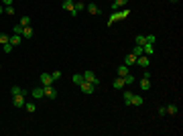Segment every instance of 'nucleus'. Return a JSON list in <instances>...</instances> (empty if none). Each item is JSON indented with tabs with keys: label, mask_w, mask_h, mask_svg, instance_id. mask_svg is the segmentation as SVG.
<instances>
[{
	"label": "nucleus",
	"mask_w": 183,
	"mask_h": 136,
	"mask_svg": "<svg viewBox=\"0 0 183 136\" xmlns=\"http://www.w3.org/2000/svg\"><path fill=\"white\" fill-rule=\"evenodd\" d=\"M128 14H130L128 8H124V10H120V12H118V10H114V12H112V16L108 18V27H110V25H114L116 21H122V18H126Z\"/></svg>",
	"instance_id": "nucleus-1"
},
{
	"label": "nucleus",
	"mask_w": 183,
	"mask_h": 136,
	"mask_svg": "<svg viewBox=\"0 0 183 136\" xmlns=\"http://www.w3.org/2000/svg\"><path fill=\"white\" fill-rule=\"evenodd\" d=\"M25 102H27V95H22V94L12 95V106L14 108H25Z\"/></svg>",
	"instance_id": "nucleus-2"
},
{
	"label": "nucleus",
	"mask_w": 183,
	"mask_h": 136,
	"mask_svg": "<svg viewBox=\"0 0 183 136\" xmlns=\"http://www.w3.org/2000/svg\"><path fill=\"white\" fill-rule=\"evenodd\" d=\"M81 75H83V81H90V83H94L96 88H98V83H100V81H98V77H96L94 71H83Z\"/></svg>",
	"instance_id": "nucleus-3"
},
{
	"label": "nucleus",
	"mask_w": 183,
	"mask_h": 136,
	"mask_svg": "<svg viewBox=\"0 0 183 136\" xmlns=\"http://www.w3.org/2000/svg\"><path fill=\"white\" fill-rule=\"evenodd\" d=\"M43 94H45V98H49V100H55V98H57V89H55L53 85H43Z\"/></svg>",
	"instance_id": "nucleus-4"
},
{
	"label": "nucleus",
	"mask_w": 183,
	"mask_h": 136,
	"mask_svg": "<svg viewBox=\"0 0 183 136\" xmlns=\"http://www.w3.org/2000/svg\"><path fill=\"white\" fill-rule=\"evenodd\" d=\"M39 81L41 85H53V77H51V73H41Z\"/></svg>",
	"instance_id": "nucleus-5"
},
{
	"label": "nucleus",
	"mask_w": 183,
	"mask_h": 136,
	"mask_svg": "<svg viewBox=\"0 0 183 136\" xmlns=\"http://www.w3.org/2000/svg\"><path fill=\"white\" fill-rule=\"evenodd\" d=\"M80 88H81L83 94H94V91H96V85H94V83H90V81H83Z\"/></svg>",
	"instance_id": "nucleus-6"
},
{
	"label": "nucleus",
	"mask_w": 183,
	"mask_h": 136,
	"mask_svg": "<svg viewBox=\"0 0 183 136\" xmlns=\"http://www.w3.org/2000/svg\"><path fill=\"white\" fill-rule=\"evenodd\" d=\"M83 8H86V4H83L81 0H73V12H71V14H73V16H77Z\"/></svg>",
	"instance_id": "nucleus-7"
},
{
	"label": "nucleus",
	"mask_w": 183,
	"mask_h": 136,
	"mask_svg": "<svg viewBox=\"0 0 183 136\" xmlns=\"http://www.w3.org/2000/svg\"><path fill=\"white\" fill-rule=\"evenodd\" d=\"M136 65H138V67H147V65H149V55H138V57H136Z\"/></svg>",
	"instance_id": "nucleus-8"
},
{
	"label": "nucleus",
	"mask_w": 183,
	"mask_h": 136,
	"mask_svg": "<svg viewBox=\"0 0 183 136\" xmlns=\"http://www.w3.org/2000/svg\"><path fill=\"white\" fill-rule=\"evenodd\" d=\"M10 94H12V95H19V94L29 95V91H27L25 88H20V85H12V88H10Z\"/></svg>",
	"instance_id": "nucleus-9"
},
{
	"label": "nucleus",
	"mask_w": 183,
	"mask_h": 136,
	"mask_svg": "<svg viewBox=\"0 0 183 136\" xmlns=\"http://www.w3.org/2000/svg\"><path fill=\"white\" fill-rule=\"evenodd\" d=\"M126 4H128V0H114V2H112V12L118 10V8H124Z\"/></svg>",
	"instance_id": "nucleus-10"
},
{
	"label": "nucleus",
	"mask_w": 183,
	"mask_h": 136,
	"mask_svg": "<svg viewBox=\"0 0 183 136\" xmlns=\"http://www.w3.org/2000/svg\"><path fill=\"white\" fill-rule=\"evenodd\" d=\"M142 53L149 55V57L155 53V47H153V43H144V45H142Z\"/></svg>",
	"instance_id": "nucleus-11"
},
{
	"label": "nucleus",
	"mask_w": 183,
	"mask_h": 136,
	"mask_svg": "<svg viewBox=\"0 0 183 136\" xmlns=\"http://www.w3.org/2000/svg\"><path fill=\"white\" fill-rule=\"evenodd\" d=\"M124 65H136V55L128 53L126 57H124Z\"/></svg>",
	"instance_id": "nucleus-12"
},
{
	"label": "nucleus",
	"mask_w": 183,
	"mask_h": 136,
	"mask_svg": "<svg viewBox=\"0 0 183 136\" xmlns=\"http://www.w3.org/2000/svg\"><path fill=\"white\" fill-rule=\"evenodd\" d=\"M141 89H142V91L151 89V77H142V79H141Z\"/></svg>",
	"instance_id": "nucleus-13"
},
{
	"label": "nucleus",
	"mask_w": 183,
	"mask_h": 136,
	"mask_svg": "<svg viewBox=\"0 0 183 136\" xmlns=\"http://www.w3.org/2000/svg\"><path fill=\"white\" fill-rule=\"evenodd\" d=\"M122 79H124V85H132V83L136 81V77H134L132 73H126L124 77H122Z\"/></svg>",
	"instance_id": "nucleus-14"
},
{
	"label": "nucleus",
	"mask_w": 183,
	"mask_h": 136,
	"mask_svg": "<svg viewBox=\"0 0 183 136\" xmlns=\"http://www.w3.org/2000/svg\"><path fill=\"white\" fill-rule=\"evenodd\" d=\"M20 43H22V37H20V35H12V37H10V45H12V47H19Z\"/></svg>",
	"instance_id": "nucleus-15"
},
{
	"label": "nucleus",
	"mask_w": 183,
	"mask_h": 136,
	"mask_svg": "<svg viewBox=\"0 0 183 136\" xmlns=\"http://www.w3.org/2000/svg\"><path fill=\"white\" fill-rule=\"evenodd\" d=\"M33 98H37V100H43V98H45V94H43V85L33 89Z\"/></svg>",
	"instance_id": "nucleus-16"
},
{
	"label": "nucleus",
	"mask_w": 183,
	"mask_h": 136,
	"mask_svg": "<svg viewBox=\"0 0 183 136\" xmlns=\"http://www.w3.org/2000/svg\"><path fill=\"white\" fill-rule=\"evenodd\" d=\"M112 85H114V89H122V88H124V79H122L120 75H118L114 81H112Z\"/></svg>",
	"instance_id": "nucleus-17"
},
{
	"label": "nucleus",
	"mask_w": 183,
	"mask_h": 136,
	"mask_svg": "<svg viewBox=\"0 0 183 136\" xmlns=\"http://www.w3.org/2000/svg\"><path fill=\"white\" fill-rule=\"evenodd\" d=\"M63 10L73 12V0H63Z\"/></svg>",
	"instance_id": "nucleus-18"
},
{
	"label": "nucleus",
	"mask_w": 183,
	"mask_h": 136,
	"mask_svg": "<svg viewBox=\"0 0 183 136\" xmlns=\"http://www.w3.org/2000/svg\"><path fill=\"white\" fill-rule=\"evenodd\" d=\"M165 108H167V114L169 116H175L177 112H179V108H177L175 104H169V106H165Z\"/></svg>",
	"instance_id": "nucleus-19"
},
{
	"label": "nucleus",
	"mask_w": 183,
	"mask_h": 136,
	"mask_svg": "<svg viewBox=\"0 0 183 136\" xmlns=\"http://www.w3.org/2000/svg\"><path fill=\"white\" fill-rule=\"evenodd\" d=\"M20 37H22V39H31V37H33V28H31V27H25Z\"/></svg>",
	"instance_id": "nucleus-20"
},
{
	"label": "nucleus",
	"mask_w": 183,
	"mask_h": 136,
	"mask_svg": "<svg viewBox=\"0 0 183 136\" xmlns=\"http://www.w3.org/2000/svg\"><path fill=\"white\" fill-rule=\"evenodd\" d=\"M142 102H144V100H142L141 95L132 94V104H130V106H142Z\"/></svg>",
	"instance_id": "nucleus-21"
},
{
	"label": "nucleus",
	"mask_w": 183,
	"mask_h": 136,
	"mask_svg": "<svg viewBox=\"0 0 183 136\" xmlns=\"http://www.w3.org/2000/svg\"><path fill=\"white\" fill-rule=\"evenodd\" d=\"M126 73H130V67H128V65H120V67H118V75L124 77Z\"/></svg>",
	"instance_id": "nucleus-22"
},
{
	"label": "nucleus",
	"mask_w": 183,
	"mask_h": 136,
	"mask_svg": "<svg viewBox=\"0 0 183 136\" xmlns=\"http://www.w3.org/2000/svg\"><path fill=\"white\" fill-rule=\"evenodd\" d=\"M86 8H88V12H90V14H98V16H100V8L96 6V4H88Z\"/></svg>",
	"instance_id": "nucleus-23"
},
{
	"label": "nucleus",
	"mask_w": 183,
	"mask_h": 136,
	"mask_svg": "<svg viewBox=\"0 0 183 136\" xmlns=\"http://www.w3.org/2000/svg\"><path fill=\"white\" fill-rule=\"evenodd\" d=\"M71 81H73L75 85H81V83H83V75H80V73H75L73 77H71Z\"/></svg>",
	"instance_id": "nucleus-24"
},
{
	"label": "nucleus",
	"mask_w": 183,
	"mask_h": 136,
	"mask_svg": "<svg viewBox=\"0 0 183 136\" xmlns=\"http://www.w3.org/2000/svg\"><path fill=\"white\" fill-rule=\"evenodd\" d=\"M25 110H27L29 114H35V110H37V106H35V104H31V102H25Z\"/></svg>",
	"instance_id": "nucleus-25"
},
{
	"label": "nucleus",
	"mask_w": 183,
	"mask_h": 136,
	"mask_svg": "<svg viewBox=\"0 0 183 136\" xmlns=\"http://www.w3.org/2000/svg\"><path fill=\"white\" fill-rule=\"evenodd\" d=\"M122 98H124V104H126V106H130V104H132V94H130V91H124V95H122Z\"/></svg>",
	"instance_id": "nucleus-26"
},
{
	"label": "nucleus",
	"mask_w": 183,
	"mask_h": 136,
	"mask_svg": "<svg viewBox=\"0 0 183 136\" xmlns=\"http://www.w3.org/2000/svg\"><path fill=\"white\" fill-rule=\"evenodd\" d=\"M134 43H136V45H141V47H142V45L147 43V37H144V35H138V37H136V39H134Z\"/></svg>",
	"instance_id": "nucleus-27"
},
{
	"label": "nucleus",
	"mask_w": 183,
	"mask_h": 136,
	"mask_svg": "<svg viewBox=\"0 0 183 136\" xmlns=\"http://www.w3.org/2000/svg\"><path fill=\"white\" fill-rule=\"evenodd\" d=\"M20 25H22V27H31V18H29V16H20Z\"/></svg>",
	"instance_id": "nucleus-28"
},
{
	"label": "nucleus",
	"mask_w": 183,
	"mask_h": 136,
	"mask_svg": "<svg viewBox=\"0 0 183 136\" xmlns=\"http://www.w3.org/2000/svg\"><path fill=\"white\" fill-rule=\"evenodd\" d=\"M130 53H132V55H136V57H138V55H142V47H141V45H134V49H132Z\"/></svg>",
	"instance_id": "nucleus-29"
},
{
	"label": "nucleus",
	"mask_w": 183,
	"mask_h": 136,
	"mask_svg": "<svg viewBox=\"0 0 183 136\" xmlns=\"http://www.w3.org/2000/svg\"><path fill=\"white\" fill-rule=\"evenodd\" d=\"M12 45H10V41H8V43H4V45H2V51H4V53H10V51H12Z\"/></svg>",
	"instance_id": "nucleus-30"
},
{
	"label": "nucleus",
	"mask_w": 183,
	"mask_h": 136,
	"mask_svg": "<svg viewBox=\"0 0 183 136\" xmlns=\"http://www.w3.org/2000/svg\"><path fill=\"white\" fill-rule=\"evenodd\" d=\"M22 25H20V22H16V25H14V35H22Z\"/></svg>",
	"instance_id": "nucleus-31"
},
{
	"label": "nucleus",
	"mask_w": 183,
	"mask_h": 136,
	"mask_svg": "<svg viewBox=\"0 0 183 136\" xmlns=\"http://www.w3.org/2000/svg\"><path fill=\"white\" fill-rule=\"evenodd\" d=\"M8 41H10V37L4 35V33H0V45H4V43H8Z\"/></svg>",
	"instance_id": "nucleus-32"
},
{
	"label": "nucleus",
	"mask_w": 183,
	"mask_h": 136,
	"mask_svg": "<svg viewBox=\"0 0 183 136\" xmlns=\"http://www.w3.org/2000/svg\"><path fill=\"white\" fill-rule=\"evenodd\" d=\"M51 77H53V81L61 79V71H53V73H51Z\"/></svg>",
	"instance_id": "nucleus-33"
},
{
	"label": "nucleus",
	"mask_w": 183,
	"mask_h": 136,
	"mask_svg": "<svg viewBox=\"0 0 183 136\" xmlns=\"http://www.w3.org/2000/svg\"><path fill=\"white\" fill-rule=\"evenodd\" d=\"M4 12L6 14H14V8L12 6H4Z\"/></svg>",
	"instance_id": "nucleus-34"
},
{
	"label": "nucleus",
	"mask_w": 183,
	"mask_h": 136,
	"mask_svg": "<svg viewBox=\"0 0 183 136\" xmlns=\"http://www.w3.org/2000/svg\"><path fill=\"white\" fill-rule=\"evenodd\" d=\"M159 114L165 116V114H167V108H165V106H161V108H159Z\"/></svg>",
	"instance_id": "nucleus-35"
},
{
	"label": "nucleus",
	"mask_w": 183,
	"mask_h": 136,
	"mask_svg": "<svg viewBox=\"0 0 183 136\" xmlns=\"http://www.w3.org/2000/svg\"><path fill=\"white\" fill-rule=\"evenodd\" d=\"M147 43H155V37L153 35H147Z\"/></svg>",
	"instance_id": "nucleus-36"
},
{
	"label": "nucleus",
	"mask_w": 183,
	"mask_h": 136,
	"mask_svg": "<svg viewBox=\"0 0 183 136\" xmlns=\"http://www.w3.org/2000/svg\"><path fill=\"white\" fill-rule=\"evenodd\" d=\"M0 2H2L4 6H10V4H12V0H0Z\"/></svg>",
	"instance_id": "nucleus-37"
},
{
	"label": "nucleus",
	"mask_w": 183,
	"mask_h": 136,
	"mask_svg": "<svg viewBox=\"0 0 183 136\" xmlns=\"http://www.w3.org/2000/svg\"><path fill=\"white\" fill-rule=\"evenodd\" d=\"M2 12H4V6H2V4H0V14H2Z\"/></svg>",
	"instance_id": "nucleus-38"
},
{
	"label": "nucleus",
	"mask_w": 183,
	"mask_h": 136,
	"mask_svg": "<svg viewBox=\"0 0 183 136\" xmlns=\"http://www.w3.org/2000/svg\"><path fill=\"white\" fill-rule=\"evenodd\" d=\"M171 2H177V0H171Z\"/></svg>",
	"instance_id": "nucleus-39"
}]
</instances>
